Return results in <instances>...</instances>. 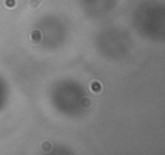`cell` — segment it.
<instances>
[{
	"mask_svg": "<svg viewBox=\"0 0 165 155\" xmlns=\"http://www.w3.org/2000/svg\"><path fill=\"white\" fill-rule=\"evenodd\" d=\"M42 39H44V35H42L41 31H32L31 35H29V41H31L32 45H39L42 42Z\"/></svg>",
	"mask_w": 165,
	"mask_h": 155,
	"instance_id": "cell-1",
	"label": "cell"
},
{
	"mask_svg": "<svg viewBox=\"0 0 165 155\" xmlns=\"http://www.w3.org/2000/svg\"><path fill=\"white\" fill-rule=\"evenodd\" d=\"M42 5V0H29V10L33 12V10H38Z\"/></svg>",
	"mask_w": 165,
	"mask_h": 155,
	"instance_id": "cell-2",
	"label": "cell"
},
{
	"mask_svg": "<svg viewBox=\"0 0 165 155\" xmlns=\"http://www.w3.org/2000/svg\"><path fill=\"white\" fill-rule=\"evenodd\" d=\"M90 88H91V91L94 94H100L102 93V83L100 81H93V83L90 84Z\"/></svg>",
	"mask_w": 165,
	"mask_h": 155,
	"instance_id": "cell-3",
	"label": "cell"
},
{
	"mask_svg": "<svg viewBox=\"0 0 165 155\" xmlns=\"http://www.w3.org/2000/svg\"><path fill=\"white\" fill-rule=\"evenodd\" d=\"M81 106H82V107H86V109L90 107V106H91V100H90L88 97H84L81 100Z\"/></svg>",
	"mask_w": 165,
	"mask_h": 155,
	"instance_id": "cell-4",
	"label": "cell"
},
{
	"mask_svg": "<svg viewBox=\"0 0 165 155\" xmlns=\"http://www.w3.org/2000/svg\"><path fill=\"white\" fill-rule=\"evenodd\" d=\"M5 6H6V7H9V9L15 7V6H16V0H5Z\"/></svg>",
	"mask_w": 165,
	"mask_h": 155,
	"instance_id": "cell-5",
	"label": "cell"
}]
</instances>
